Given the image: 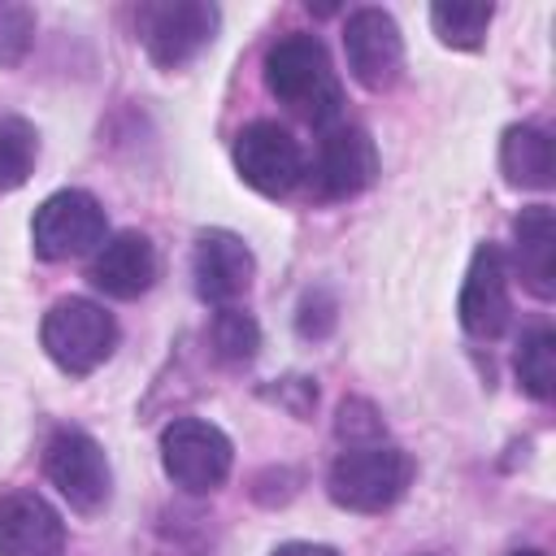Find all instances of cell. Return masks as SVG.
I'll list each match as a JSON object with an SVG mask.
<instances>
[{
    "label": "cell",
    "mask_w": 556,
    "mask_h": 556,
    "mask_svg": "<svg viewBox=\"0 0 556 556\" xmlns=\"http://www.w3.org/2000/svg\"><path fill=\"white\" fill-rule=\"evenodd\" d=\"M208 348H213V356L222 365H248L256 356V348H261L256 317L243 313V308H235V304L230 308H217L213 321H208Z\"/></svg>",
    "instance_id": "ac0fdd59"
},
{
    "label": "cell",
    "mask_w": 556,
    "mask_h": 556,
    "mask_svg": "<svg viewBox=\"0 0 556 556\" xmlns=\"http://www.w3.org/2000/svg\"><path fill=\"white\" fill-rule=\"evenodd\" d=\"M235 169L261 195H287L304 178V152L278 122H248L235 135Z\"/></svg>",
    "instance_id": "ba28073f"
},
{
    "label": "cell",
    "mask_w": 556,
    "mask_h": 556,
    "mask_svg": "<svg viewBox=\"0 0 556 556\" xmlns=\"http://www.w3.org/2000/svg\"><path fill=\"white\" fill-rule=\"evenodd\" d=\"M417 465L395 443H356L343 447L326 473V491L348 513H387L408 491Z\"/></svg>",
    "instance_id": "7a4b0ae2"
},
{
    "label": "cell",
    "mask_w": 556,
    "mask_h": 556,
    "mask_svg": "<svg viewBox=\"0 0 556 556\" xmlns=\"http://www.w3.org/2000/svg\"><path fill=\"white\" fill-rule=\"evenodd\" d=\"M39 339H43V352L74 378L100 369L113 348H117V321L113 313H104V304L96 300H83V295H70V300H56L39 326Z\"/></svg>",
    "instance_id": "3957f363"
},
{
    "label": "cell",
    "mask_w": 556,
    "mask_h": 556,
    "mask_svg": "<svg viewBox=\"0 0 556 556\" xmlns=\"http://www.w3.org/2000/svg\"><path fill=\"white\" fill-rule=\"evenodd\" d=\"M334 321H339V304H334V295L330 291H308L304 300H300V308H295V330H300V339H326L330 330H334Z\"/></svg>",
    "instance_id": "603a6c76"
},
{
    "label": "cell",
    "mask_w": 556,
    "mask_h": 556,
    "mask_svg": "<svg viewBox=\"0 0 556 556\" xmlns=\"http://www.w3.org/2000/svg\"><path fill=\"white\" fill-rule=\"evenodd\" d=\"M269 395H274L278 404H287L295 417H304V413L317 404V387H313L308 378H282V382H278Z\"/></svg>",
    "instance_id": "cb8c5ba5"
},
{
    "label": "cell",
    "mask_w": 556,
    "mask_h": 556,
    "mask_svg": "<svg viewBox=\"0 0 556 556\" xmlns=\"http://www.w3.org/2000/svg\"><path fill=\"white\" fill-rule=\"evenodd\" d=\"M517 382L534 400H552L556 391V334L547 326H534L517 343Z\"/></svg>",
    "instance_id": "e0dca14e"
},
{
    "label": "cell",
    "mask_w": 556,
    "mask_h": 556,
    "mask_svg": "<svg viewBox=\"0 0 556 556\" xmlns=\"http://www.w3.org/2000/svg\"><path fill=\"white\" fill-rule=\"evenodd\" d=\"M513 321V300H508V269L500 248L478 243L465 269L460 287V326L473 339H500Z\"/></svg>",
    "instance_id": "7c38bea8"
},
{
    "label": "cell",
    "mask_w": 556,
    "mask_h": 556,
    "mask_svg": "<svg viewBox=\"0 0 556 556\" xmlns=\"http://www.w3.org/2000/svg\"><path fill=\"white\" fill-rule=\"evenodd\" d=\"M334 430H339V439H348V447H356V443H382V417H378V408L369 400H343Z\"/></svg>",
    "instance_id": "7402d4cb"
},
{
    "label": "cell",
    "mask_w": 556,
    "mask_h": 556,
    "mask_svg": "<svg viewBox=\"0 0 556 556\" xmlns=\"http://www.w3.org/2000/svg\"><path fill=\"white\" fill-rule=\"evenodd\" d=\"M348 70L361 87L387 91L404 70V35L387 9H352L343 22Z\"/></svg>",
    "instance_id": "9c48e42d"
},
{
    "label": "cell",
    "mask_w": 556,
    "mask_h": 556,
    "mask_svg": "<svg viewBox=\"0 0 556 556\" xmlns=\"http://www.w3.org/2000/svg\"><path fill=\"white\" fill-rule=\"evenodd\" d=\"M252 274H256V261H252V248L239 235H230V230H204L195 239L191 278H195V295L204 304L230 308L235 300L248 295Z\"/></svg>",
    "instance_id": "8fae6325"
},
{
    "label": "cell",
    "mask_w": 556,
    "mask_h": 556,
    "mask_svg": "<svg viewBox=\"0 0 556 556\" xmlns=\"http://www.w3.org/2000/svg\"><path fill=\"white\" fill-rule=\"evenodd\" d=\"M35 43V9L0 0V65H17Z\"/></svg>",
    "instance_id": "44dd1931"
},
{
    "label": "cell",
    "mask_w": 556,
    "mask_h": 556,
    "mask_svg": "<svg viewBox=\"0 0 556 556\" xmlns=\"http://www.w3.org/2000/svg\"><path fill=\"white\" fill-rule=\"evenodd\" d=\"M156 269H161V261H156L152 239L139 230H122L96 248L87 278L96 291H104L113 300H139L156 282Z\"/></svg>",
    "instance_id": "5bb4252c"
},
{
    "label": "cell",
    "mask_w": 556,
    "mask_h": 556,
    "mask_svg": "<svg viewBox=\"0 0 556 556\" xmlns=\"http://www.w3.org/2000/svg\"><path fill=\"white\" fill-rule=\"evenodd\" d=\"M217 22H222L217 4H204V0L143 4L139 9V39H143V52L161 70H178V65L195 61L213 43Z\"/></svg>",
    "instance_id": "8992f818"
},
{
    "label": "cell",
    "mask_w": 556,
    "mask_h": 556,
    "mask_svg": "<svg viewBox=\"0 0 556 556\" xmlns=\"http://www.w3.org/2000/svg\"><path fill=\"white\" fill-rule=\"evenodd\" d=\"M269 556H339V552L326 547V543H282V547H274Z\"/></svg>",
    "instance_id": "d4e9b609"
},
{
    "label": "cell",
    "mask_w": 556,
    "mask_h": 556,
    "mask_svg": "<svg viewBox=\"0 0 556 556\" xmlns=\"http://www.w3.org/2000/svg\"><path fill=\"white\" fill-rule=\"evenodd\" d=\"M39 135L26 117H0V191H13L30 178Z\"/></svg>",
    "instance_id": "d6986e66"
},
{
    "label": "cell",
    "mask_w": 556,
    "mask_h": 556,
    "mask_svg": "<svg viewBox=\"0 0 556 556\" xmlns=\"http://www.w3.org/2000/svg\"><path fill=\"white\" fill-rule=\"evenodd\" d=\"M508 556H543V552H534V547H526V552H508Z\"/></svg>",
    "instance_id": "484cf974"
},
{
    "label": "cell",
    "mask_w": 556,
    "mask_h": 556,
    "mask_svg": "<svg viewBox=\"0 0 556 556\" xmlns=\"http://www.w3.org/2000/svg\"><path fill=\"white\" fill-rule=\"evenodd\" d=\"M43 473H48V482L61 491V500H65L74 513H83V517H91V513H100V508L109 504V491H113L109 456H104V447H100L87 430H78V426L52 430V439H48V447H43Z\"/></svg>",
    "instance_id": "5b68a950"
},
{
    "label": "cell",
    "mask_w": 556,
    "mask_h": 556,
    "mask_svg": "<svg viewBox=\"0 0 556 556\" xmlns=\"http://www.w3.org/2000/svg\"><path fill=\"white\" fill-rule=\"evenodd\" d=\"M104 235H109V222H104L100 200L91 191H78V187L48 195L30 222V239H35V252L43 261L87 256L104 243Z\"/></svg>",
    "instance_id": "52a82bcc"
},
{
    "label": "cell",
    "mask_w": 556,
    "mask_h": 556,
    "mask_svg": "<svg viewBox=\"0 0 556 556\" xmlns=\"http://www.w3.org/2000/svg\"><path fill=\"white\" fill-rule=\"evenodd\" d=\"M513 261L521 282L539 295L552 300L556 291V213L547 204H530L513 222Z\"/></svg>",
    "instance_id": "9a60e30c"
},
{
    "label": "cell",
    "mask_w": 556,
    "mask_h": 556,
    "mask_svg": "<svg viewBox=\"0 0 556 556\" xmlns=\"http://www.w3.org/2000/svg\"><path fill=\"white\" fill-rule=\"evenodd\" d=\"M161 465L169 482L182 486L187 495H208L230 478L235 447L213 421L178 417L161 430Z\"/></svg>",
    "instance_id": "277c9868"
},
{
    "label": "cell",
    "mask_w": 556,
    "mask_h": 556,
    "mask_svg": "<svg viewBox=\"0 0 556 556\" xmlns=\"http://www.w3.org/2000/svg\"><path fill=\"white\" fill-rule=\"evenodd\" d=\"M491 17V4H430V26L447 48H482Z\"/></svg>",
    "instance_id": "ffe728a7"
},
{
    "label": "cell",
    "mask_w": 556,
    "mask_h": 556,
    "mask_svg": "<svg viewBox=\"0 0 556 556\" xmlns=\"http://www.w3.org/2000/svg\"><path fill=\"white\" fill-rule=\"evenodd\" d=\"M378 178V148L361 126H334L321 135L313 191L317 200H352Z\"/></svg>",
    "instance_id": "30bf717a"
},
{
    "label": "cell",
    "mask_w": 556,
    "mask_h": 556,
    "mask_svg": "<svg viewBox=\"0 0 556 556\" xmlns=\"http://www.w3.org/2000/svg\"><path fill=\"white\" fill-rule=\"evenodd\" d=\"M0 556H65V521L39 491H0Z\"/></svg>",
    "instance_id": "4fadbf2b"
},
{
    "label": "cell",
    "mask_w": 556,
    "mask_h": 556,
    "mask_svg": "<svg viewBox=\"0 0 556 556\" xmlns=\"http://www.w3.org/2000/svg\"><path fill=\"white\" fill-rule=\"evenodd\" d=\"M265 87L278 104H287L308 126H330L343 104L339 74L330 65V52L317 35L291 30L265 52Z\"/></svg>",
    "instance_id": "6da1fadb"
},
{
    "label": "cell",
    "mask_w": 556,
    "mask_h": 556,
    "mask_svg": "<svg viewBox=\"0 0 556 556\" xmlns=\"http://www.w3.org/2000/svg\"><path fill=\"white\" fill-rule=\"evenodd\" d=\"M500 169L513 187H530V191L552 187V169H556L552 135L539 126H508L500 143Z\"/></svg>",
    "instance_id": "2e32d148"
}]
</instances>
